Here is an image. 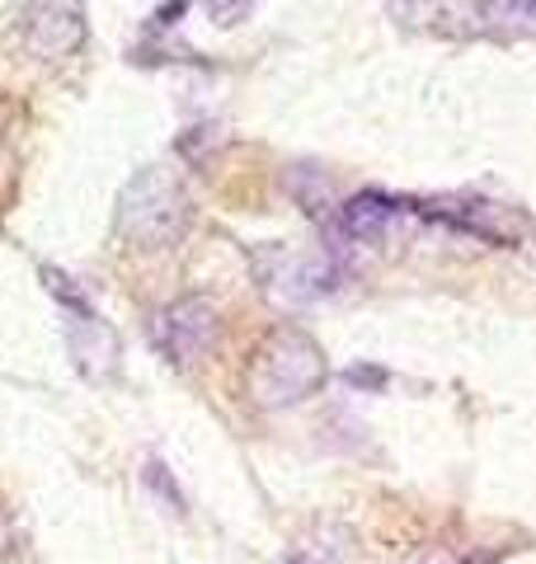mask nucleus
Wrapping results in <instances>:
<instances>
[{
  "instance_id": "f257e3e1",
  "label": "nucleus",
  "mask_w": 536,
  "mask_h": 564,
  "mask_svg": "<svg viewBox=\"0 0 536 564\" xmlns=\"http://www.w3.org/2000/svg\"><path fill=\"white\" fill-rule=\"evenodd\" d=\"M330 377L325 348H320L307 329L278 325L268 339L249 352L245 367V391L259 410H292L307 395H315Z\"/></svg>"
},
{
  "instance_id": "f03ea898",
  "label": "nucleus",
  "mask_w": 536,
  "mask_h": 564,
  "mask_svg": "<svg viewBox=\"0 0 536 564\" xmlns=\"http://www.w3.org/2000/svg\"><path fill=\"white\" fill-rule=\"evenodd\" d=\"M118 226H122V236L147 245V250H160V245H174L184 236L189 198H184V188H179L174 174L160 170V165L137 170L118 198Z\"/></svg>"
},
{
  "instance_id": "7ed1b4c3",
  "label": "nucleus",
  "mask_w": 536,
  "mask_h": 564,
  "mask_svg": "<svg viewBox=\"0 0 536 564\" xmlns=\"http://www.w3.org/2000/svg\"><path fill=\"white\" fill-rule=\"evenodd\" d=\"M217 329H222V321L207 296H179L165 311H156L151 344H156V352H165L174 367H193L217 348Z\"/></svg>"
},
{
  "instance_id": "20e7f679",
  "label": "nucleus",
  "mask_w": 536,
  "mask_h": 564,
  "mask_svg": "<svg viewBox=\"0 0 536 564\" xmlns=\"http://www.w3.org/2000/svg\"><path fill=\"white\" fill-rule=\"evenodd\" d=\"M47 288L62 296V315H66V348H71V358H76L81 367V377L89 381H104V377H114L118 372V334L114 325L104 321V315H95L76 292L66 288V278L62 273H47Z\"/></svg>"
},
{
  "instance_id": "39448f33",
  "label": "nucleus",
  "mask_w": 536,
  "mask_h": 564,
  "mask_svg": "<svg viewBox=\"0 0 536 564\" xmlns=\"http://www.w3.org/2000/svg\"><path fill=\"white\" fill-rule=\"evenodd\" d=\"M344 278V263L330 250L320 254H292V250H274L264 263V292L282 306H311L320 296H330Z\"/></svg>"
},
{
  "instance_id": "423d86ee",
  "label": "nucleus",
  "mask_w": 536,
  "mask_h": 564,
  "mask_svg": "<svg viewBox=\"0 0 536 564\" xmlns=\"http://www.w3.org/2000/svg\"><path fill=\"white\" fill-rule=\"evenodd\" d=\"M24 43L33 57H71L85 43V6L81 0H29Z\"/></svg>"
},
{
  "instance_id": "0eeeda50",
  "label": "nucleus",
  "mask_w": 536,
  "mask_h": 564,
  "mask_svg": "<svg viewBox=\"0 0 536 564\" xmlns=\"http://www.w3.org/2000/svg\"><path fill=\"white\" fill-rule=\"evenodd\" d=\"M400 217H405V203L386 198V193H353V198L339 207V236L357 240V245H372V240H382Z\"/></svg>"
},
{
  "instance_id": "6e6552de",
  "label": "nucleus",
  "mask_w": 536,
  "mask_h": 564,
  "mask_svg": "<svg viewBox=\"0 0 536 564\" xmlns=\"http://www.w3.org/2000/svg\"><path fill=\"white\" fill-rule=\"evenodd\" d=\"M475 24L504 39H536V0H480Z\"/></svg>"
},
{
  "instance_id": "1a4fd4ad",
  "label": "nucleus",
  "mask_w": 536,
  "mask_h": 564,
  "mask_svg": "<svg viewBox=\"0 0 536 564\" xmlns=\"http://www.w3.org/2000/svg\"><path fill=\"white\" fill-rule=\"evenodd\" d=\"M203 10H207V20H212V24L236 29V24H245V20H249L255 0H203Z\"/></svg>"
},
{
  "instance_id": "9d476101",
  "label": "nucleus",
  "mask_w": 536,
  "mask_h": 564,
  "mask_svg": "<svg viewBox=\"0 0 536 564\" xmlns=\"http://www.w3.org/2000/svg\"><path fill=\"white\" fill-rule=\"evenodd\" d=\"M349 381H357V386H382L386 377L377 372V367H349Z\"/></svg>"
},
{
  "instance_id": "9b49d317",
  "label": "nucleus",
  "mask_w": 536,
  "mask_h": 564,
  "mask_svg": "<svg viewBox=\"0 0 536 564\" xmlns=\"http://www.w3.org/2000/svg\"><path fill=\"white\" fill-rule=\"evenodd\" d=\"M415 564H461V560H457V555H447V551H424Z\"/></svg>"
},
{
  "instance_id": "f8f14e48",
  "label": "nucleus",
  "mask_w": 536,
  "mask_h": 564,
  "mask_svg": "<svg viewBox=\"0 0 536 564\" xmlns=\"http://www.w3.org/2000/svg\"><path fill=\"white\" fill-rule=\"evenodd\" d=\"M6 555H10V532H6V522H0V564H6Z\"/></svg>"
}]
</instances>
